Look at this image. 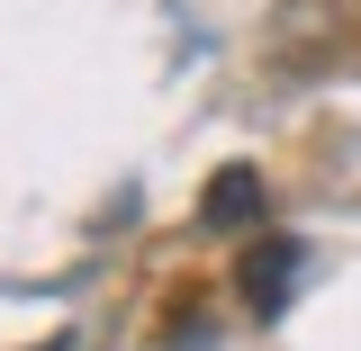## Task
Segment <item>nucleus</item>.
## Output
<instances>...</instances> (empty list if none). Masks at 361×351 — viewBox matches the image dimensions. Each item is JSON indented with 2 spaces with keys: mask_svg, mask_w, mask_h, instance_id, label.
Segmentation results:
<instances>
[{
  "mask_svg": "<svg viewBox=\"0 0 361 351\" xmlns=\"http://www.w3.org/2000/svg\"><path fill=\"white\" fill-rule=\"evenodd\" d=\"M298 270H307V243H298V234H271L262 253H244V307H253V315H280L289 288H298Z\"/></svg>",
  "mask_w": 361,
  "mask_h": 351,
  "instance_id": "obj_1",
  "label": "nucleus"
},
{
  "mask_svg": "<svg viewBox=\"0 0 361 351\" xmlns=\"http://www.w3.org/2000/svg\"><path fill=\"white\" fill-rule=\"evenodd\" d=\"M262 217V172L253 162H226L208 189H199V225H217V234H235V225Z\"/></svg>",
  "mask_w": 361,
  "mask_h": 351,
  "instance_id": "obj_2",
  "label": "nucleus"
}]
</instances>
